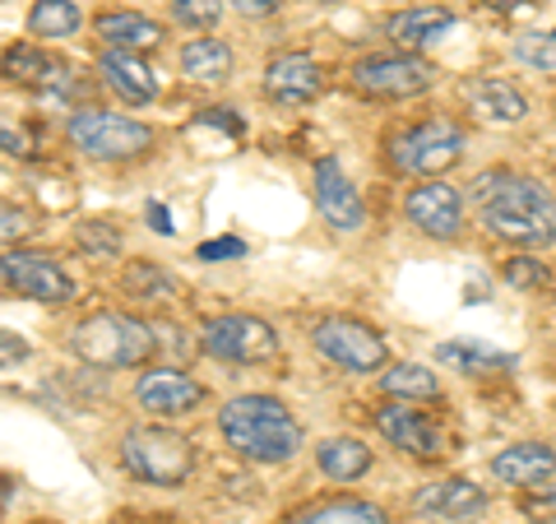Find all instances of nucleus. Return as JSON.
I'll return each instance as SVG.
<instances>
[{
  "label": "nucleus",
  "mask_w": 556,
  "mask_h": 524,
  "mask_svg": "<svg viewBox=\"0 0 556 524\" xmlns=\"http://www.w3.org/2000/svg\"><path fill=\"white\" fill-rule=\"evenodd\" d=\"M172 20H177L181 28H214L223 20V0H172Z\"/></svg>",
  "instance_id": "obj_30"
},
{
  "label": "nucleus",
  "mask_w": 556,
  "mask_h": 524,
  "mask_svg": "<svg viewBox=\"0 0 556 524\" xmlns=\"http://www.w3.org/2000/svg\"><path fill=\"white\" fill-rule=\"evenodd\" d=\"M468 108H473V116L492 121V126H515V121L529 116V102L501 79H473L468 84Z\"/></svg>",
  "instance_id": "obj_21"
},
{
  "label": "nucleus",
  "mask_w": 556,
  "mask_h": 524,
  "mask_svg": "<svg viewBox=\"0 0 556 524\" xmlns=\"http://www.w3.org/2000/svg\"><path fill=\"white\" fill-rule=\"evenodd\" d=\"M144 214H149V228L159 233V237H172V233H177V228H172V214H167V209H163L159 200H153V204L144 209Z\"/></svg>",
  "instance_id": "obj_39"
},
{
  "label": "nucleus",
  "mask_w": 556,
  "mask_h": 524,
  "mask_svg": "<svg viewBox=\"0 0 556 524\" xmlns=\"http://www.w3.org/2000/svg\"><path fill=\"white\" fill-rule=\"evenodd\" d=\"M0 278H5L10 292L28 297V302H42V307H65L75 297V278L51 255H38V251H10L5 265H0Z\"/></svg>",
  "instance_id": "obj_10"
},
{
  "label": "nucleus",
  "mask_w": 556,
  "mask_h": 524,
  "mask_svg": "<svg viewBox=\"0 0 556 524\" xmlns=\"http://www.w3.org/2000/svg\"><path fill=\"white\" fill-rule=\"evenodd\" d=\"M200 260H232V255H247V241L241 237H218V241H200Z\"/></svg>",
  "instance_id": "obj_34"
},
{
  "label": "nucleus",
  "mask_w": 556,
  "mask_h": 524,
  "mask_svg": "<svg viewBox=\"0 0 556 524\" xmlns=\"http://www.w3.org/2000/svg\"><path fill=\"white\" fill-rule=\"evenodd\" d=\"M320 89H325V75L306 51H288V57H274L265 65V98L278 102V108H302Z\"/></svg>",
  "instance_id": "obj_15"
},
{
  "label": "nucleus",
  "mask_w": 556,
  "mask_h": 524,
  "mask_svg": "<svg viewBox=\"0 0 556 524\" xmlns=\"http://www.w3.org/2000/svg\"><path fill=\"white\" fill-rule=\"evenodd\" d=\"M445 28H455V14H450L445 5H413V10H399L390 14L386 33L404 47V51H422L427 42H437Z\"/></svg>",
  "instance_id": "obj_20"
},
{
  "label": "nucleus",
  "mask_w": 556,
  "mask_h": 524,
  "mask_svg": "<svg viewBox=\"0 0 556 524\" xmlns=\"http://www.w3.org/2000/svg\"><path fill=\"white\" fill-rule=\"evenodd\" d=\"M14 233H24V228H20V219H14V209L5 204V241H14Z\"/></svg>",
  "instance_id": "obj_41"
},
{
  "label": "nucleus",
  "mask_w": 556,
  "mask_h": 524,
  "mask_svg": "<svg viewBox=\"0 0 556 524\" xmlns=\"http://www.w3.org/2000/svg\"><path fill=\"white\" fill-rule=\"evenodd\" d=\"M486 10H496V14H510V10H519V5H533V0H482Z\"/></svg>",
  "instance_id": "obj_40"
},
{
  "label": "nucleus",
  "mask_w": 556,
  "mask_h": 524,
  "mask_svg": "<svg viewBox=\"0 0 556 524\" xmlns=\"http://www.w3.org/2000/svg\"><path fill=\"white\" fill-rule=\"evenodd\" d=\"M552 38H556V33H552Z\"/></svg>",
  "instance_id": "obj_43"
},
{
  "label": "nucleus",
  "mask_w": 556,
  "mask_h": 524,
  "mask_svg": "<svg viewBox=\"0 0 556 524\" xmlns=\"http://www.w3.org/2000/svg\"><path fill=\"white\" fill-rule=\"evenodd\" d=\"M121 284H126V292H130V297H139V302H167V292L177 288V284H172V274H167V270H159L153 260H135V265L126 270V278H121Z\"/></svg>",
  "instance_id": "obj_29"
},
{
  "label": "nucleus",
  "mask_w": 556,
  "mask_h": 524,
  "mask_svg": "<svg viewBox=\"0 0 556 524\" xmlns=\"http://www.w3.org/2000/svg\"><path fill=\"white\" fill-rule=\"evenodd\" d=\"M65 130H70V145L98 163H126L153 149V130L144 121L108 112V108H79Z\"/></svg>",
  "instance_id": "obj_5"
},
{
  "label": "nucleus",
  "mask_w": 556,
  "mask_h": 524,
  "mask_svg": "<svg viewBox=\"0 0 556 524\" xmlns=\"http://www.w3.org/2000/svg\"><path fill=\"white\" fill-rule=\"evenodd\" d=\"M316 460H320V474H325V478H334V483H357V478L371 469V450L362 446L357 436H329V441H320Z\"/></svg>",
  "instance_id": "obj_24"
},
{
  "label": "nucleus",
  "mask_w": 556,
  "mask_h": 524,
  "mask_svg": "<svg viewBox=\"0 0 556 524\" xmlns=\"http://www.w3.org/2000/svg\"><path fill=\"white\" fill-rule=\"evenodd\" d=\"M135 399L144 413L181 417V413H195L204 404V386L195 376H186L181 366H149V372L135 380Z\"/></svg>",
  "instance_id": "obj_12"
},
{
  "label": "nucleus",
  "mask_w": 556,
  "mask_h": 524,
  "mask_svg": "<svg viewBox=\"0 0 556 524\" xmlns=\"http://www.w3.org/2000/svg\"><path fill=\"white\" fill-rule=\"evenodd\" d=\"M316 209H320V219L334 233H357L362 223H367L362 196H357L353 177L339 167V159H320L316 163Z\"/></svg>",
  "instance_id": "obj_13"
},
{
  "label": "nucleus",
  "mask_w": 556,
  "mask_h": 524,
  "mask_svg": "<svg viewBox=\"0 0 556 524\" xmlns=\"http://www.w3.org/2000/svg\"><path fill=\"white\" fill-rule=\"evenodd\" d=\"M51 75H61V65L51 61V57H42L38 47L20 42V47H10V51H5V79L28 84V89H47Z\"/></svg>",
  "instance_id": "obj_28"
},
{
  "label": "nucleus",
  "mask_w": 556,
  "mask_h": 524,
  "mask_svg": "<svg viewBox=\"0 0 556 524\" xmlns=\"http://www.w3.org/2000/svg\"><path fill=\"white\" fill-rule=\"evenodd\" d=\"M93 33L102 38V47H112V51H153L163 42V24H153L149 14H135V10L98 14Z\"/></svg>",
  "instance_id": "obj_19"
},
{
  "label": "nucleus",
  "mask_w": 556,
  "mask_h": 524,
  "mask_svg": "<svg viewBox=\"0 0 556 524\" xmlns=\"http://www.w3.org/2000/svg\"><path fill=\"white\" fill-rule=\"evenodd\" d=\"M376 432L386 436L394 450H404V456H413V460H441L445 456V441H441L437 423H431L427 413L408 409V404H386L380 409L376 413Z\"/></svg>",
  "instance_id": "obj_14"
},
{
  "label": "nucleus",
  "mask_w": 556,
  "mask_h": 524,
  "mask_svg": "<svg viewBox=\"0 0 556 524\" xmlns=\"http://www.w3.org/2000/svg\"><path fill=\"white\" fill-rule=\"evenodd\" d=\"M200 348H204L208 358H218V362L260 366V362H274L278 358V335H274L269 321L247 316V311H228V316L204 321Z\"/></svg>",
  "instance_id": "obj_7"
},
{
  "label": "nucleus",
  "mask_w": 556,
  "mask_h": 524,
  "mask_svg": "<svg viewBox=\"0 0 556 524\" xmlns=\"http://www.w3.org/2000/svg\"><path fill=\"white\" fill-rule=\"evenodd\" d=\"M0 339H5V344H0V348H5V366H14V362H24V358H28V344H24V335H14V329H5V335H0Z\"/></svg>",
  "instance_id": "obj_38"
},
{
  "label": "nucleus",
  "mask_w": 556,
  "mask_h": 524,
  "mask_svg": "<svg viewBox=\"0 0 556 524\" xmlns=\"http://www.w3.org/2000/svg\"><path fill=\"white\" fill-rule=\"evenodd\" d=\"M525 511H529V520H533V524H556V487H547L543 497H533V501L525 506Z\"/></svg>",
  "instance_id": "obj_35"
},
{
  "label": "nucleus",
  "mask_w": 556,
  "mask_h": 524,
  "mask_svg": "<svg viewBox=\"0 0 556 524\" xmlns=\"http://www.w3.org/2000/svg\"><path fill=\"white\" fill-rule=\"evenodd\" d=\"M311 344H316L329 362H339L343 372H380V366L390 362V344L380 339L371 325H362L353 316H325L311 329Z\"/></svg>",
  "instance_id": "obj_9"
},
{
  "label": "nucleus",
  "mask_w": 556,
  "mask_h": 524,
  "mask_svg": "<svg viewBox=\"0 0 556 524\" xmlns=\"http://www.w3.org/2000/svg\"><path fill=\"white\" fill-rule=\"evenodd\" d=\"M98 75L102 84L121 98V102H130V108H144V102L159 98V79L149 75V65L135 57V51H112V47H102V57H98Z\"/></svg>",
  "instance_id": "obj_17"
},
{
  "label": "nucleus",
  "mask_w": 556,
  "mask_h": 524,
  "mask_svg": "<svg viewBox=\"0 0 556 524\" xmlns=\"http://www.w3.org/2000/svg\"><path fill=\"white\" fill-rule=\"evenodd\" d=\"M292 524H390L386 511L371 501H353V497H339V501H320L311 506V511H302Z\"/></svg>",
  "instance_id": "obj_26"
},
{
  "label": "nucleus",
  "mask_w": 556,
  "mask_h": 524,
  "mask_svg": "<svg viewBox=\"0 0 556 524\" xmlns=\"http://www.w3.org/2000/svg\"><path fill=\"white\" fill-rule=\"evenodd\" d=\"M159 329L126 316V311H98V316L79 321L70 344L75 353L89 362V366H102V372H126V366H144L149 353L159 348Z\"/></svg>",
  "instance_id": "obj_3"
},
{
  "label": "nucleus",
  "mask_w": 556,
  "mask_h": 524,
  "mask_svg": "<svg viewBox=\"0 0 556 524\" xmlns=\"http://www.w3.org/2000/svg\"><path fill=\"white\" fill-rule=\"evenodd\" d=\"M79 247L93 251V255H121V233L112 223H79Z\"/></svg>",
  "instance_id": "obj_31"
},
{
  "label": "nucleus",
  "mask_w": 556,
  "mask_h": 524,
  "mask_svg": "<svg viewBox=\"0 0 556 524\" xmlns=\"http://www.w3.org/2000/svg\"><path fill=\"white\" fill-rule=\"evenodd\" d=\"M181 75L195 79V84H223L232 75V51L223 38H190L181 47Z\"/></svg>",
  "instance_id": "obj_23"
},
{
  "label": "nucleus",
  "mask_w": 556,
  "mask_h": 524,
  "mask_svg": "<svg viewBox=\"0 0 556 524\" xmlns=\"http://www.w3.org/2000/svg\"><path fill=\"white\" fill-rule=\"evenodd\" d=\"M79 24H84V14H79L75 0H33V10H28V28L47 42L79 33Z\"/></svg>",
  "instance_id": "obj_25"
},
{
  "label": "nucleus",
  "mask_w": 556,
  "mask_h": 524,
  "mask_svg": "<svg viewBox=\"0 0 556 524\" xmlns=\"http://www.w3.org/2000/svg\"><path fill=\"white\" fill-rule=\"evenodd\" d=\"M464 153V126L455 116H427L413 126L394 130L386 139V163L399 177H437V172L455 167Z\"/></svg>",
  "instance_id": "obj_4"
},
{
  "label": "nucleus",
  "mask_w": 556,
  "mask_h": 524,
  "mask_svg": "<svg viewBox=\"0 0 556 524\" xmlns=\"http://www.w3.org/2000/svg\"><path fill=\"white\" fill-rule=\"evenodd\" d=\"M506 284H515V288H538V284H547V270L538 265L533 255H515V260H506Z\"/></svg>",
  "instance_id": "obj_33"
},
{
  "label": "nucleus",
  "mask_w": 556,
  "mask_h": 524,
  "mask_svg": "<svg viewBox=\"0 0 556 524\" xmlns=\"http://www.w3.org/2000/svg\"><path fill=\"white\" fill-rule=\"evenodd\" d=\"M492 474L506 483V487H543L556 474V450L543 441H525V446H510L492 460Z\"/></svg>",
  "instance_id": "obj_18"
},
{
  "label": "nucleus",
  "mask_w": 556,
  "mask_h": 524,
  "mask_svg": "<svg viewBox=\"0 0 556 524\" xmlns=\"http://www.w3.org/2000/svg\"><path fill=\"white\" fill-rule=\"evenodd\" d=\"M200 126H223V130H228L232 139H237V135H247V126H241V121H232V112H223V108H214V112H200Z\"/></svg>",
  "instance_id": "obj_37"
},
{
  "label": "nucleus",
  "mask_w": 556,
  "mask_h": 524,
  "mask_svg": "<svg viewBox=\"0 0 556 524\" xmlns=\"http://www.w3.org/2000/svg\"><path fill=\"white\" fill-rule=\"evenodd\" d=\"M413 511L427 515V520H441V524H464L486 511V497L478 483L468 478H445V483H427L422 492L413 497Z\"/></svg>",
  "instance_id": "obj_16"
},
{
  "label": "nucleus",
  "mask_w": 556,
  "mask_h": 524,
  "mask_svg": "<svg viewBox=\"0 0 556 524\" xmlns=\"http://www.w3.org/2000/svg\"><path fill=\"white\" fill-rule=\"evenodd\" d=\"M228 5L241 10V14H251V20H265V14L283 10V0H228Z\"/></svg>",
  "instance_id": "obj_36"
},
{
  "label": "nucleus",
  "mask_w": 556,
  "mask_h": 524,
  "mask_svg": "<svg viewBox=\"0 0 556 524\" xmlns=\"http://www.w3.org/2000/svg\"><path fill=\"white\" fill-rule=\"evenodd\" d=\"M320 5H339V0H320Z\"/></svg>",
  "instance_id": "obj_42"
},
{
  "label": "nucleus",
  "mask_w": 556,
  "mask_h": 524,
  "mask_svg": "<svg viewBox=\"0 0 556 524\" xmlns=\"http://www.w3.org/2000/svg\"><path fill=\"white\" fill-rule=\"evenodd\" d=\"M468 190H473V200L482 209V228L492 237L529 251L556 241V200L543 182L515 177V172H486Z\"/></svg>",
  "instance_id": "obj_1"
},
{
  "label": "nucleus",
  "mask_w": 556,
  "mask_h": 524,
  "mask_svg": "<svg viewBox=\"0 0 556 524\" xmlns=\"http://www.w3.org/2000/svg\"><path fill=\"white\" fill-rule=\"evenodd\" d=\"M353 84L371 98H417L437 84V70H431L422 57L413 51H380V57H362L353 65Z\"/></svg>",
  "instance_id": "obj_8"
},
{
  "label": "nucleus",
  "mask_w": 556,
  "mask_h": 524,
  "mask_svg": "<svg viewBox=\"0 0 556 524\" xmlns=\"http://www.w3.org/2000/svg\"><path fill=\"white\" fill-rule=\"evenodd\" d=\"M218 432L251 464H288L302 450V423L269 395L228 399L218 413Z\"/></svg>",
  "instance_id": "obj_2"
},
{
  "label": "nucleus",
  "mask_w": 556,
  "mask_h": 524,
  "mask_svg": "<svg viewBox=\"0 0 556 524\" xmlns=\"http://www.w3.org/2000/svg\"><path fill=\"white\" fill-rule=\"evenodd\" d=\"M380 390L390 399H437L441 395V380L427 372L422 362H394L386 376H380Z\"/></svg>",
  "instance_id": "obj_27"
},
{
  "label": "nucleus",
  "mask_w": 556,
  "mask_h": 524,
  "mask_svg": "<svg viewBox=\"0 0 556 524\" xmlns=\"http://www.w3.org/2000/svg\"><path fill=\"white\" fill-rule=\"evenodd\" d=\"M404 214H408V223H413L417 233H427V237H437V241H455L459 228H464V200H459V190L450 186V182H437V177L408 190Z\"/></svg>",
  "instance_id": "obj_11"
},
{
  "label": "nucleus",
  "mask_w": 556,
  "mask_h": 524,
  "mask_svg": "<svg viewBox=\"0 0 556 524\" xmlns=\"http://www.w3.org/2000/svg\"><path fill=\"white\" fill-rule=\"evenodd\" d=\"M437 362L455 366L464 376H492V372H510L515 366L510 353H501V348L482 344V339H445V344H437Z\"/></svg>",
  "instance_id": "obj_22"
},
{
  "label": "nucleus",
  "mask_w": 556,
  "mask_h": 524,
  "mask_svg": "<svg viewBox=\"0 0 556 524\" xmlns=\"http://www.w3.org/2000/svg\"><path fill=\"white\" fill-rule=\"evenodd\" d=\"M121 464L130 469L139 483L153 487H181L195 469V450L186 436L167 432V427H130L121 436Z\"/></svg>",
  "instance_id": "obj_6"
},
{
  "label": "nucleus",
  "mask_w": 556,
  "mask_h": 524,
  "mask_svg": "<svg viewBox=\"0 0 556 524\" xmlns=\"http://www.w3.org/2000/svg\"><path fill=\"white\" fill-rule=\"evenodd\" d=\"M515 57L525 65H556V38H543V33H529V38L515 42Z\"/></svg>",
  "instance_id": "obj_32"
}]
</instances>
